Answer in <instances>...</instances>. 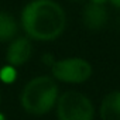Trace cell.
I'll return each instance as SVG.
<instances>
[{"instance_id": "obj_10", "label": "cell", "mask_w": 120, "mask_h": 120, "mask_svg": "<svg viewBox=\"0 0 120 120\" xmlns=\"http://www.w3.org/2000/svg\"><path fill=\"white\" fill-rule=\"evenodd\" d=\"M55 61H56V59H55L51 54H45V55H42V62H44V65L47 64L49 68L54 65V62H55Z\"/></svg>"}, {"instance_id": "obj_11", "label": "cell", "mask_w": 120, "mask_h": 120, "mask_svg": "<svg viewBox=\"0 0 120 120\" xmlns=\"http://www.w3.org/2000/svg\"><path fill=\"white\" fill-rule=\"evenodd\" d=\"M89 3H93V4H102V6H106L109 3V0H89Z\"/></svg>"}, {"instance_id": "obj_7", "label": "cell", "mask_w": 120, "mask_h": 120, "mask_svg": "<svg viewBox=\"0 0 120 120\" xmlns=\"http://www.w3.org/2000/svg\"><path fill=\"white\" fill-rule=\"evenodd\" d=\"M100 120H120V90L109 92L99 106Z\"/></svg>"}, {"instance_id": "obj_15", "label": "cell", "mask_w": 120, "mask_h": 120, "mask_svg": "<svg viewBox=\"0 0 120 120\" xmlns=\"http://www.w3.org/2000/svg\"><path fill=\"white\" fill-rule=\"evenodd\" d=\"M0 103H2V93H0Z\"/></svg>"}, {"instance_id": "obj_3", "label": "cell", "mask_w": 120, "mask_h": 120, "mask_svg": "<svg viewBox=\"0 0 120 120\" xmlns=\"http://www.w3.org/2000/svg\"><path fill=\"white\" fill-rule=\"evenodd\" d=\"M58 120H93L95 106L82 92L67 90L59 95L55 105Z\"/></svg>"}, {"instance_id": "obj_1", "label": "cell", "mask_w": 120, "mask_h": 120, "mask_svg": "<svg viewBox=\"0 0 120 120\" xmlns=\"http://www.w3.org/2000/svg\"><path fill=\"white\" fill-rule=\"evenodd\" d=\"M67 13L55 0H31L20 14V26L31 41H54L67 28Z\"/></svg>"}, {"instance_id": "obj_13", "label": "cell", "mask_w": 120, "mask_h": 120, "mask_svg": "<svg viewBox=\"0 0 120 120\" xmlns=\"http://www.w3.org/2000/svg\"><path fill=\"white\" fill-rule=\"evenodd\" d=\"M0 120H6V116L3 113H0Z\"/></svg>"}, {"instance_id": "obj_12", "label": "cell", "mask_w": 120, "mask_h": 120, "mask_svg": "<svg viewBox=\"0 0 120 120\" xmlns=\"http://www.w3.org/2000/svg\"><path fill=\"white\" fill-rule=\"evenodd\" d=\"M109 4H112L113 7L120 10V0H109Z\"/></svg>"}, {"instance_id": "obj_5", "label": "cell", "mask_w": 120, "mask_h": 120, "mask_svg": "<svg viewBox=\"0 0 120 120\" xmlns=\"http://www.w3.org/2000/svg\"><path fill=\"white\" fill-rule=\"evenodd\" d=\"M33 55V42L27 35H17L13 38L6 49V64L21 67L30 61Z\"/></svg>"}, {"instance_id": "obj_9", "label": "cell", "mask_w": 120, "mask_h": 120, "mask_svg": "<svg viewBox=\"0 0 120 120\" xmlns=\"http://www.w3.org/2000/svg\"><path fill=\"white\" fill-rule=\"evenodd\" d=\"M16 79H17V69H16V67L6 64L4 67L0 68V81H2L3 83L9 85V83H13Z\"/></svg>"}, {"instance_id": "obj_4", "label": "cell", "mask_w": 120, "mask_h": 120, "mask_svg": "<svg viewBox=\"0 0 120 120\" xmlns=\"http://www.w3.org/2000/svg\"><path fill=\"white\" fill-rule=\"evenodd\" d=\"M93 68L85 58L71 56L56 59L51 67V76L56 82L62 83H83L92 76Z\"/></svg>"}, {"instance_id": "obj_6", "label": "cell", "mask_w": 120, "mask_h": 120, "mask_svg": "<svg viewBox=\"0 0 120 120\" xmlns=\"http://www.w3.org/2000/svg\"><path fill=\"white\" fill-rule=\"evenodd\" d=\"M109 20V11L106 6L86 3L82 10V23L89 31H99L105 28Z\"/></svg>"}, {"instance_id": "obj_14", "label": "cell", "mask_w": 120, "mask_h": 120, "mask_svg": "<svg viewBox=\"0 0 120 120\" xmlns=\"http://www.w3.org/2000/svg\"><path fill=\"white\" fill-rule=\"evenodd\" d=\"M71 2H82V0H71Z\"/></svg>"}, {"instance_id": "obj_2", "label": "cell", "mask_w": 120, "mask_h": 120, "mask_svg": "<svg viewBox=\"0 0 120 120\" xmlns=\"http://www.w3.org/2000/svg\"><path fill=\"white\" fill-rule=\"evenodd\" d=\"M58 98L59 88L56 81L52 76L40 75L24 85L20 93V105L31 116H44L55 109Z\"/></svg>"}, {"instance_id": "obj_8", "label": "cell", "mask_w": 120, "mask_h": 120, "mask_svg": "<svg viewBox=\"0 0 120 120\" xmlns=\"http://www.w3.org/2000/svg\"><path fill=\"white\" fill-rule=\"evenodd\" d=\"M19 23L16 17L7 11L0 10V42H10L17 37Z\"/></svg>"}]
</instances>
